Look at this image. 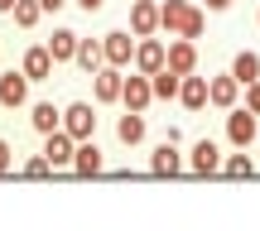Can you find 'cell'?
I'll list each match as a JSON object with an SVG mask.
<instances>
[{"label": "cell", "instance_id": "1", "mask_svg": "<svg viewBox=\"0 0 260 231\" xmlns=\"http://www.w3.org/2000/svg\"><path fill=\"white\" fill-rule=\"evenodd\" d=\"M58 125H63L73 140H92V135H96V111H92V102H68L63 111H58Z\"/></svg>", "mask_w": 260, "mask_h": 231}, {"label": "cell", "instance_id": "2", "mask_svg": "<svg viewBox=\"0 0 260 231\" xmlns=\"http://www.w3.org/2000/svg\"><path fill=\"white\" fill-rule=\"evenodd\" d=\"M260 135V120L255 111H246V106H232L226 111V140H232V149H251Z\"/></svg>", "mask_w": 260, "mask_h": 231}, {"label": "cell", "instance_id": "3", "mask_svg": "<svg viewBox=\"0 0 260 231\" xmlns=\"http://www.w3.org/2000/svg\"><path fill=\"white\" fill-rule=\"evenodd\" d=\"M73 174H82V178H96V174H106V154H102V145L96 140H77V149H73Z\"/></svg>", "mask_w": 260, "mask_h": 231}, {"label": "cell", "instance_id": "4", "mask_svg": "<svg viewBox=\"0 0 260 231\" xmlns=\"http://www.w3.org/2000/svg\"><path fill=\"white\" fill-rule=\"evenodd\" d=\"M121 68H111V63H102L92 73V96H96V106H111V102H121Z\"/></svg>", "mask_w": 260, "mask_h": 231}, {"label": "cell", "instance_id": "5", "mask_svg": "<svg viewBox=\"0 0 260 231\" xmlns=\"http://www.w3.org/2000/svg\"><path fill=\"white\" fill-rule=\"evenodd\" d=\"M73 149H77V140L58 125V130H48V135H44V149H39V154H44L53 169H68V164H73Z\"/></svg>", "mask_w": 260, "mask_h": 231}, {"label": "cell", "instance_id": "6", "mask_svg": "<svg viewBox=\"0 0 260 231\" xmlns=\"http://www.w3.org/2000/svg\"><path fill=\"white\" fill-rule=\"evenodd\" d=\"M149 102H154V92H149V77L145 73L121 77V106H125V111H149Z\"/></svg>", "mask_w": 260, "mask_h": 231}, {"label": "cell", "instance_id": "7", "mask_svg": "<svg viewBox=\"0 0 260 231\" xmlns=\"http://www.w3.org/2000/svg\"><path fill=\"white\" fill-rule=\"evenodd\" d=\"M236 102H241V82H236L232 73H222V77H212V82H207V106H217V111H232Z\"/></svg>", "mask_w": 260, "mask_h": 231}, {"label": "cell", "instance_id": "8", "mask_svg": "<svg viewBox=\"0 0 260 231\" xmlns=\"http://www.w3.org/2000/svg\"><path fill=\"white\" fill-rule=\"evenodd\" d=\"M149 174H154V178H174V174H183V154H178V140H164V145L149 154Z\"/></svg>", "mask_w": 260, "mask_h": 231}, {"label": "cell", "instance_id": "9", "mask_svg": "<svg viewBox=\"0 0 260 231\" xmlns=\"http://www.w3.org/2000/svg\"><path fill=\"white\" fill-rule=\"evenodd\" d=\"M130 63H135V73H159V68H164V44H159L154 34H145V39H135V58H130Z\"/></svg>", "mask_w": 260, "mask_h": 231}, {"label": "cell", "instance_id": "10", "mask_svg": "<svg viewBox=\"0 0 260 231\" xmlns=\"http://www.w3.org/2000/svg\"><path fill=\"white\" fill-rule=\"evenodd\" d=\"M164 68H174L178 77L193 73V68H198V44H193V39H174V44H164Z\"/></svg>", "mask_w": 260, "mask_h": 231}, {"label": "cell", "instance_id": "11", "mask_svg": "<svg viewBox=\"0 0 260 231\" xmlns=\"http://www.w3.org/2000/svg\"><path fill=\"white\" fill-rule=\"evenodd\" d=\"M102 58H106L111 68H130V58H135V39H130L125 29L106 34V39H102Z\"/></svg>", "mask_w": 260, "mask_h": 231}, {"label": "cell", "instance_id": "12", "mask_svg": "<svg viewBox=\"0 0 260 231\" xmlns=\"http://www.w3.org/2000/svg\"><path fill=\"white\" fill-rule=\"evenodd\" d=\"M130 29H135V39L159 34V0H130Z\"/></svg>", "mask_w": 260, "mask_h": 231}, {"label": "cell", "instance_id": "13", "mask_svg": "<svg viewBox=\"0 0 260 231\" xmlns=\"http://www.w3.org/2000/svg\"><path fill=\"white\" fill-rule=\"evenodd\" d=\"M19 73H24L29 82H48V77H53V58H48V48H44V44L24 48V63H19Z\"/></svg>", "mask_w": 260, "mask_h": 231}, {"label": "cell", "instance_id": "14", "mask_svg": "<svg viewBox=\"0 0 260 231\" xmlns=\"http://www.w3.org/2000/svg\"><path fill=\"white\" fill-rule=\"evenodd\" d=\"M178 102H183L188 111H203L207 106V77H198V68L178 77Z\"/></svg>", "mask_w": 260, "mask_h": 231}, {"label": "cell", "instance_id": "15", "mask_svg": "<svg viewBox=\"0 0 260 231\" xmlns=\"http://www.w3.org/2000/svg\"><path fill=\"white\" fill-rule=\"evenodd\" d=\"M188 169H193V174H217V169H222V149H217L212 140H198L193 154H188Z\"/></svg>", "mask_w": 260, "mask_h": 231}, {"label": "cell", "instance_id": "16", "mask_svg": "<svg viewBox=\"0 0 260 231\" xmlns=\"http://www.w3.org/2000/svg\"><path fill=\"white\" fill-rule=\"evenodd\" d=\"M24 102H29V77L24 73H5L0 77V106L15 111V106H24Z\"/></svg>", "mask_w": 260, "mask_h": 231}, {"label": "cell", "instance_id": "17", "mask_svg": "<svg viewBox=\"0 0 260 231\" xmlns=\"http://www.w3.org/2000/svg\"><path fill=\"white\" fill-rule=\"evenodd\" d=\"M145 130H149L145 111H125L121 120H116V140H121V145H140V140H145Z\"/></svg>", "mask_w": 260, "mask_h": 231}, {"label": "cell", "instance_id": "18", "mask_svg": "<svg viewBox=\"0 0 260 231\" xmlns=\"http://www.w3.org/2000/svg\"><path fill=\"white\" fill-rule=\"evenodd\" d=\"M73 63H77V68H82V73H87V77H92V73H96V68H102V63H106V58H102V39H82V34H77V53H73Z\"/></svg>", "mask_w": 260, "mask_h": 231}, {"label": "cell", "instance_id": "19", "mask_svg": "<svg viewBox=\"0 0 260 231\" xmlns=\"http://www.w3.org/2000/svg\"><path fill=\"white\" fill-rule=\"evenodd\" d=\"M48 58H53V68L58 63H73V53H77V34L73 29H53V39H48Z\"/></svg>", "mask_w": 260, "mask_h": 231}, {"label": "cell", "instance_id": "20", "mask_svg": "<svg viewBox=\"0 0 260 231\" xmlns=\"http://www.w3.org/2000/svg\"><path fill=\"white\" fill-rule=\"evenodd\" d=\"M149 92H154V102H174V96H178V73H174V68L149 73Z\"/></svg>", "mask_w": 260, "mask_h": 231}, {"label": "cell", "instance_id": "21", "mask_svg": "<svg viewBox=\"0 0 260 231\" xmlns=\"http://www.w3.org/2000/svg\"><path fill=\"white\" fill-rule=\"evenodd\" d=\"M188 0H164V5H159V29H169V34H178V29H183V19H188Z\"/></svg>", "mask_w": 260, "mask_h": 231}, {"label": "cell", "instance_id": "22", "mask_svg": "<svg viewBox=\"0 0 260 231\" xmlns=\"http://www.w3.org/2000/svg\"><path fill=\"white\" fill-rule=\"evenodd\" d=\"M232 77H236V82H255V77H260V53H251V48H241V53H236L232 58Z\"/></svg>", "mask_w": 260, "mask_h": 231}, {"label": "cell", "instance_id": "23", "mask_svg": "<svg viewBox=\"0 0 260 231\" xmlns=\"http://www.w3.org/2000/svg\"><path fill=\"white\" fill-rule=\"evenodd\" d=\"M217 174H226V178H251V174H255V159L246 154V149H236V154L222 159V169H217Z\"/></svg>", "mask_w": 260, "mask_h": 231}, {"label": "cell", "instance_id": "24", "mask_svg": "<svg viewBox=\"0 0 260 231\" xmlns=\"http://www.w3.org/2000/svg\"><path fill=\"white\" fill-rule=\"evenodd\" d=\"M29 125H34L39 135L58 130V106H53V102H34V111H29Z\"/></svg>", "mask_w": 260, "mask_h": 231}, {"label": "cell", "instance_id": "25", "mask_svg": "<svg viewBox=\"0 0 260 231\" xmlns=\"http://www.w3.org/2000/svg\"><path fill=\"white\" fill-rule=\"evenodd\" d=\"M10 19H15L19 29H34L39 19H44V10H39V0H15V5H10Z\"/></svg>", "mask_w": 260, "mask_h": 231}, {"label": "cell", "instance_id": "26", "mask_svg": "<svg viewBox=\"0 0 260 231\" xmlns=\"http://www.w3.org/2000/svg\"><path fill=\"white\" fill-rule=\"evenodd\" d=\"M203 29H207V15L203 10H188V19H183V29H178V39H203Z\"/></svg>", "mask_w": 260, "mask_h": 231}, {"label": "cell", "instance_id": "27", "mask_svg": "<svg viewBox=\"0 0 260 231\" xmlns=\"http://www.w3.org/2000/svg\"><path fill=\"white\" fill-rule=\"evenodd\" d=\"M19 174H24V178H48V174H53V164H48L44 154H34V159H24V169H19Z\"/></svg>", "mask_w": 260, "mask_h": 231}, {"label": "cell", "instance_id": "28", "mask_svg": "<svg viewBox=\"0 0 260 231\" xmlns=\"http://www.w3.org/2000/svg\"><path fill=\"white\" fill-rule=\"evenodd\" d=\"M241 92H246V111H255V116H260V77H255V82H246Z\"/></svg>", "mask_w": 260, "mask_h": 231}, {"label": "cell", "instance_id": "29", "mask_svg": "<svg viewBox=\"0 0 260 231\" xmlns=\"http://www.w3.org/2000/svg\"><path fill=\"white\" fill-rule=\"evenodd\" d=\"M10 164H15V149H10V140H0V174H10Z\"/></svg>", "mask_w": 260, "mask_h": 231}, {"label": "cell", "instance_id": "30", "mask_svg": "<svg viewBox=\"0 0 260 231\" xmlns=\"http://www.w3.org/2000/svg\"><path fill=\"white\" fill-rule=\"evenodd\" d=\"M63 5H68V0H39V10H44V15H58Z\"/></svg>", "mask_w": 260, "mask_h": 231}, {"label": "cell", "instance_id": "31", "mask_svg": "<svg viewBox=\"0 0 260 231\" xmlns=\"http://www.w3.org/2000/svg\"><path fill=\"white\" fill-rule=\"evenodd\" d=\"M77 5H82V10H87V15H96V10H102V5H106V0H77Z\"/></svg>", "mask_w": 260, "mask_h": 231}, {"label": "cell", "instance_id": "32", "mask_svg": "<svg viewBox=\"0 0 260 231\" xmlns=\"http://www.w3.org/2000/svg\"><path fill=\"white\" fill-rule=\"evenodd\" d=\"M207 10H232V0H207Z\"/></svg>", "mask_w": 260, "mask_h": 231}, {"label": "cell", "instance_id": "33", "mask_svg": "<svg viewBox=\"0 0 260 231\" xmlns=\"http://www.w3.org/2000/svg\"><path fill=\"white\" fill-rule=\"evenodd\" d=\"M10 5H15V0H0V15H10Z\"/></svg>", "mask_w": 260, "mask_h": 231}, {"label": "cell", "instance_id": "34", "mask_svg": "<svg viewBox=\"0 0 260 231\" xmlns=\"http://www.w3.org/2000/svg\"><path fill=\"white\" fill-rule=\"evenodd\" d=\"M255 24H260V10H255Z\"/></svg>", "mask_w": 260, "mask_h": 231}, {"label": "cell", "instance_id": "35", "mask_svg": "<svg viewBox=\"0 0 260 231\" xmlns=\"http://www.w3.org/2000/svg\"><path fill=\"white\" fill-rule=\"evenodd\" d=\"M255 140H260V135H255Z\"/></svg>", "mask_w": 260, "mask_h": 231}]
</instances>
